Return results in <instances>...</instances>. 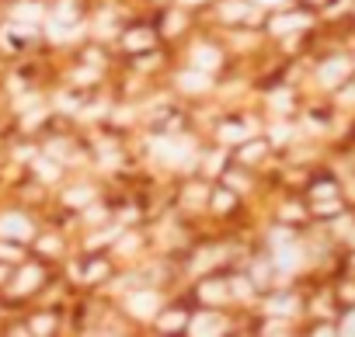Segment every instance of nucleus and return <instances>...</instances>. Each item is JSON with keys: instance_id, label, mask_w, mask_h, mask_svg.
Segmentation results:
<instances>
[{"instance_id": "nucleus-1", "label": "nucleus", "mask_w": 355, "mask_h": 337, "mask_svg": "<svg viewBox=\"0 0 355 337\" xmlns=\"http://www.w3.org/2000/svg\"><path fill=\"white\" fill-rule=\"evenodd\" d=\"M129 309H132L136 316H153V313H157V295H153V292L132 295V299H129Z\"/></svg>"}, {"instance_id": "nucleus-2", "label": "nucleus", "mask_w": 355, "mask_h": 337, "mask_svg": "<svg viewBox=\"0 0 355 337\" xmlns=\"http://www.w3.org/2000/svg\"><path fill=\"white\" fill-rule=\"evenodd\" d=\"M8 219H11V223H0V230H4V233H21V237H28V233H32V226H28V223H15L18 216H8Z\"/></svg>"}, {"instance_id": "nucleus-3", "label": "nucleus", "mask_w": 355, "mask_h": 337, "mask_svg": "<svg viewBox=\"0 0 355 337\" xmlns=\"http://www.w3.org/2000/svg\"><path fill=\"white\" fill-rule=\"evenodd\" d=\"M182 87H189V91H196V87H199V91H206V87H209V80H206L202 73H199V77H196V73H185V77H182Z\"/></svg>"}, {"instance_id": "nucleus-4", "label": "nucleus", "mask_w": 355, "mask_h": 337, "mask_svg": "<svg viewBox=\"0 0 355 337\" xmlns=\"http://www.w3.org/2000/svg\"><path fill=\"white\" fill-rule=\"evenodd\" d=\"M300 25H306V18H286V21H275V32H282V28H300Z\"/></svg>"}, {"instance_id": "nucleus-5", "label": "nucleus", "mask_w": 355, "mask_h": 337, "mask_svg": "<svg viewBox=\"0 0 355 337\" xmlns=\"http://www.w3.org/2000/svg\"><path fill=\"white\" fill-rule=\"evenodd\" d=\"M258 4H279V0H258Z\"/></svg>"}]
</instances>
